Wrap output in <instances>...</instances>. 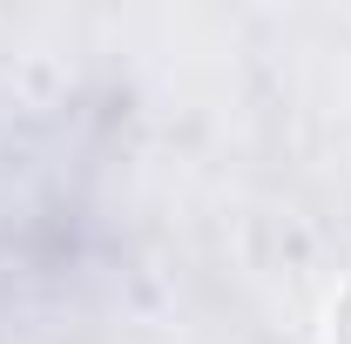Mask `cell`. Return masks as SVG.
<instances>
[{
  "mask_svg": "<svg viewBox=\"0 0 351 344\" xmlns=\"http://www.w3.org/2000/svg\"><path fill=\"white\" fill-rule=\"evenodd\" d=\"M331 344H351V284L338 291V304H331Z\"/></svg>",
  "mask_w": 351,
  "mask_h": 344,
  "instance_id": "6da1fadb",
  "label": "cell"
}]
</instances>
